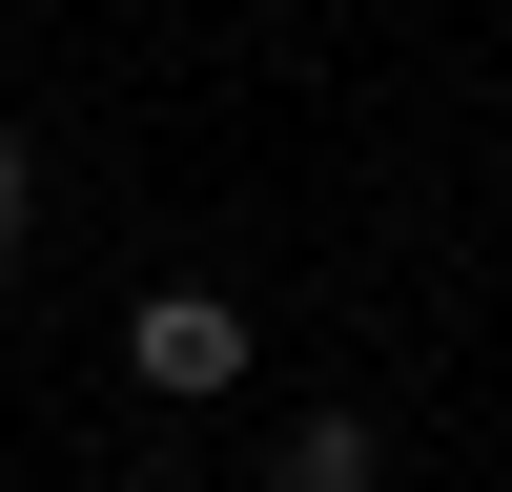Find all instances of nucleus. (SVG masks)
<instances>
[{"instance_id":"nucleus-1","label":"nucleus","mask_w":512,"mask_h":492,"mask_svg":"<svg viewBox=\"0 0 512 492\" xmlns=\"http://www.w3.org/2000/svg\"><path fill=\"white\" fill-rule=\"evenodd\" d=\"M144 390H246V308H226V287H164V308H144Z\"/></svg>"},{"instance_id":"nucleus-3","label":"nucleus","mask_w":512,"mask_h":492,"mask_svg":"<svg viewBox=\"0 0 512 492\" xmlns=\"http://www.w3.org/2000/svg\"><path fill=\"white\" fill-rule=\"evenodd\" d=\"M0 246H21V123H0Z\"/></svg>"},{"instance_id":"nucleus-2","label":"nucleus","mask_w":512,"mask_h":492,"mask_svg":"<svg viewBox=\"0 0 512 492\" xmlns=\"http://www.w3.org/2000/svg\"><path fill=\"white\" fill-rule=\"evenodd\" d=\"M267 492H369V410H287V472Z\"/></svg>"}]
</instances>
